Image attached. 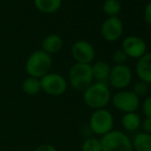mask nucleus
Returning a JSON list of instances; mask_svg holds the SVG:
<instances>
[{
	"label": "nucleus",
	"instance_id": "obj_1",
	"mask_svg": "<svg viewBox=\"0 0 151 151\" xmlns=\"http://www.w3.org/2000/svg\"><path fill=\"white\" fill-rule=\"evenodd\" d=\"M83 101L91 109H104L111 101V91L105 82L91 83L83 91Z\"/></svg>",
	"mask_w": 151,
	"mask_h": 151
},
{
	"label": "nucleus",
	"instance_id": "obj_2",
	"mask_svg": "<svg viewBox=\"0 0 151 151\" xmlns=\"http://www.w3.org/2000/svg\"><path fill=\"white\" fill-rule=\"evenodd\" d=\"M52 67V58L43 50H36L29 57L25 69L30 77L41 78L50 73Z\"/></svg>",
	"mask_w": 151,
	"mask_h": 151
},
{
	"label": "nucleus",
	"instance_id": "obj_3",
	"mask_svg": "<svg viewBox=\"0 0 151 151\" xmlns=\"http://www.w3.org/2000/svg\"><path fill=\"white\" fill-rule=\"evenodd\" d=\"M102 151H134L132 140L125 133L112 129L100 139Z\"/></svg>",
	"mask_w": 151,
	"mask_h": 151
},
{
	"label": "nucleus",
	"instance_id": "obj_4",
	"mask_svg": "<svg viewBox=\"0 0 151 151\" xmlns=\"http://www.w3.org/2000/svg\"><path fill=\"white\" fill-rule=\"evenodd\" d=\"M93 73L91 64L76 63L69 71V81L76 91H86L93 83Z\"/></svg>",
	"mask_w": 151,
	"mask_h": 151
},
{
	"label": "nucleus",
	"instance_id": "obj_5",
	"mask_svg": "<svg viewBox=\"0 0 151 151\" xmlns=\"http://www.w3.org/2000/svg\"><path fill=\"white\" fill-rule=\"evenodd\" d=\"M91 131L98 136H104L111 132L114 127L113 114L107 109H98L91 113L88 121Z\"/></svg>",
	"mask_w": 151,
	"mask_h": 151
},
{
	"label": "nucleus",
	"instance_id": "obj_6",
	"mask_svg": "<svg viewBox=\"0 0 151 151\" xmlns=\"http://www.w3.org/2000/svg\"><path fill=\"white\" fill-rule=\"evenodd\" d=\"M111 100L114 108L122 113L136 112L141 104L140 98L135 93H133V91L127 90L118 91L114 93Z\"/></svg>",
	"mask_w": 151,
	"mask_h": 151
},
{
	"label": "nucleus",
	"instance_id": "obj_7",
	"mask_svg": "<svg viewBox=\"0 0 151 151\" xmlns=\"http://www.w3.org/2000/svg\"><path fill=\"white\" fill-rule=\"evenodd\" d=\"M41 91L50 96L63 95L67 90V80L60 74L57 73H47L43 77L40 78Z\"/></svg>",
	"mask_w": 151,
	"mask_h": 151
},
{
	"label": "nucleus",
	"instance_id": "obj_8",
	"mask_svg": "<svg viewBox=\"0 0 151 151\" xmlns=\"http://www.w3.org/2000/svg\"><path fill=\"white\" fill-rule=\"evenodd\" d=\"M132 78H133V72L131 68L123 64V65H115L111 68L108 81L114 88L121 91L125 90L131 84Z\"/></svg>",
	"mask_w": 151,
	"mask_h": 151
},
{
	"label": "nucleus",
	"instance_id": "obj_9",
	"mask_svg": "<svg viewBox=\"0 0 151 151\" xmlns=\"http://www.w3.org/2000/svg\"><path fill=\"white\" fill-rule=\"evenodd\" d=\"M123 32L122 22L118 17H110L102 24L101 35L105 40L110 42L116 41Z\"/></svg>",
	"mask_w": 151,
	"mask_h": 151
},
{
	"label": "nucleus",
	"instance_id": "obj_10",
	"mask_svg": "<svg viewBox=\"0 0 151 151\" xmlns=\"http://www.w3.org/2000/svg\"><path fill=\"white\" fill-rule=\"evenodd\" d=\"M74 60L79 64H91L95 59V48L90 42L79 40L75 42L71 48Z\"/></svg>",
	"mask_w": 151,
	"mask_h": 151
},
{
	"label": "nucleus",
	"instance_id": "obj_11",
	"mask_svg": "<svg viewBox=\"0 0 151 151\" xmlns=\"http://www.w3.org/2000/svg\"><path fill=\"white\" fill-rule=\"evenodd\" d=\"M146 50L145 41L138 36H129L122 41V50L129 58L140 59L146 54Z\"/></svg>",
	"mask_w": 151,
	"mask_h": 151
},
{
	"label": "nucleus",
	"instance_id": "obj_12",
	"mask_svg": "<svg viewBox=\"0 0 151 151\" xmlns=\"http://www.w3.org/2000/svg\"><path fill=\"white\" fill-rule=\"evenodd\" d=\"M136 73L140 81L151 84V52H146L144 56L138 59L136 64Z\"/></svg>",
	"mask_w": 151,
	"mask_h": 151
},
{
	"label": "nucleus",
	"instance_id": "obj_13",
	"mask_svg": "<svg viewBox=\"0 0 151 151\" xmlns=\"http://www.w3.org/2000/svg\"><path fill=\"white\" fill-rule=\"evenodd\" d=\"M111 71V67L107 62L99 61L96 62L91 66V73H93V79L97 80V82H105L108 80Z\"/></svg>",
	"mask_w": 151,
	"mask_h": 151
},
{
	"label": "nucleus",
	"instance_id": "obj_14",
	"mask_svg": "<svg viewBox=\"0 0 151 151\" xmlns=\"http://www.w3.org/2000/svg\"><path fill=\"white\" fill-rule=\"evenodd\" d=\"M134 151H151V134L138 133L132 140Z\"/></svg>",
	"mask_w": 151,
	"mask_h": 151
},
{
	"label": "nucleus",
	"instance_id": "obj_15",
	"mask_svg": "<svg viewBox=\"0 0 151 151\" xmlns=\"http://www.w3.org/2000/svg\"><path fill=\"white\" fill-rule=\"evenodd\" d=\"M63 46V40L60 36L55 35H48L47 37L44 38V40L42 41L41 47L42 50L46 54H56L62 48Z\"/></svg>",
	"mask_w": 151,
	"mask_h": 151
},
{
	"label": "nucleus",
	"instance_id": "obj_16",
	"mask_svg": "<svg viewBox=\"0 0 151 151\" xmlns=\"http://www.w3.org/2000/svg\"><path fill=\"white\" fill-rule=\"evenodd\" d=\"M142 123L141 116L137 112H129L124 113L121 118V124L123 129L127 132H136L140 129Z\"/></svg>",
	"mask_w": 151,
	"mask_h": 151
},
{
	"label": "nucleus",
	"instance_id": "obj_17",
	"mask_svg": "<svg viewBox=\"0 0 151 151\" xmlns=\"http://www.w3.org/2000/svg\"><path fill=\"white\" fill-rule=\"evenodd\" d=\"M34 4L40 12L52 14L61 7L62 0H34Z\"/></svg>",
	"mask_w": 151,
	"mask_h": 151
},
{
	"label": "nucleus",
	"instance_id": "obj_18",
	"mask_svg": "<svg viewBox=\"0 0 151 151\" xmlns=\"http://www.w3.org/2000/svg\"><path fill=\"white\" fill-rule=\"evenodd\" d=\"M22 90L26 95L36 96L41 91V84L40 79L34 77H28L23 81Z\"/></svg>",
	"mask_w": 151,
	"mask_h": 151
},
{
	"label": "nucleus",
	"instance_id": "obj_19",
	"mask_svg": "<svg viewBox=\"0 0 151 151\" xmlns=\"http://www.w3.org/2000/svg\"><path fill=\"white\" fill-rule=\"evenodd\" d=\"M103 10L108 17H117L121 10L119 0H105L103 3Z\"/></svg>",
	"mask_w": 151,
	"mask_h": 151
},
{
	"label": "nucleus",
	"instance_id": "obj_20",
	"mask_svg": "<svg viewBox=\"0 0 151 151\" xmlns=\"http://www.w3.org/2000/svg\"><path fill=\"white\" fill-rule=\"evenodd\" d=\"M81 151H102L100 139L97 138H88L81 145Z\"/></svg>",
	"mask_w": 151,
	"mask_h": 151
},
{
	"label": "nucleus",
	"instance_id": "obj_21",
	"mask_svg": "<svg viewBox=\"0 0 151 151\" xmlns=\"http://www.w3.org/2000/svg\"><path fill=\"white\" fill-rule=\"evenodd\" d=\"M148 84L143 81L136 82L133 86V93H135L139 98L146 97L148 95Z\"/></svg>",
	"mask_w": 151,
	"mask_h": 151
},
{
	"label": "nucleus",
	"instance_id": "obj_22",
	"mask_svg": "<svg viewBox=\"0 0 151 151\" xmlns=\"http://www.w3.org/2000/svg\"><path fill=\"white\" fill-rule=\"evenodd\" d=\"M127 58H129V57L123 52L122 48L115 50V52H114V55H113V60L116 63V65H123V64L127 61Z\"/></svg>",
	"mask_w": 151,
	"mask_h": 151
},
{
	"label": "nucleus",
	"instance_id": "obj_23",
	"mask_svg": "<svg viewBox=\"0 0 151 151\" xmlns=\"http://www.w3.org/2000/svg\"><path fill=\"white\" fill-rule=\"evenodd\" d=\"M142 111L147 118H151V96H148L144 99L142 103Z\"/></svg>",
	"mask_w": 151,
	"mask_h": 151
},
{
	"label": "nucleus",
	"instance_id": "obj_24",
	"mask_svg": "<svg viewBox=\"0 0 151 151\" xmlns=\"http://www.w3.org/2000/svg\"><path fill=\"white\" fill-rule=\"evenodd\" d=\"M144 19H145L146 23L151 26V1L148 2L147 5L145 6V9H144Z\"/></svg>",
	"mask_w": 151,
	"mask_h": 151
},
{
	"label": "nucleus",
	"instance_id": "obj_25",
	"mask_svg": "<svg viewBox=\"0 0 151 151\" xmlns=\"http://www.w3.org/2000/svg\"><path fill=\"white\" fill-rule=\"evenodd\" d=\"M141 127L143 129L144 133L151 134V118H147V117H146L145 119L142 121Z\"/></svg>",
	"mask_w": 151,
	"mask_h": 151
},
{
	"label": "nucleus",
	"instance_id": "obj_26",
	"mask_svg": "<svg viewBox=\"0 0 151 151\" xmlns=\"http://www.w3.org/2000/svg\"><path fill=\"white\" fill-rule=\"evenodd\" d=\"M34 151H58V150H57V148L55 147L54 145L46 143V144H41V145H39Z\"/></svg>",
	"mask_w": 151,
	"mask_h": 151
},
{
	"label": "nucleus",
	"instance_id": "obj_27",
	"mask_svg": "<svg viewBox=\"0 0 151 151\" xmlns=\"http://www.w3.org/2000/svg\"><path fill=\"white\" fill-rule=\"evenodd\" d=\"M150 38H151V30H150Z\"/></svg>",
	"mask_w": 151,
	"mask_h": 151
}]
</instances>
